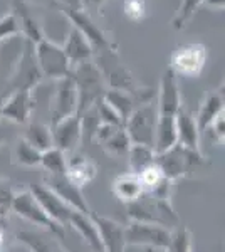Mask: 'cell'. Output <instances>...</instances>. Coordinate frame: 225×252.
<instances>
[{
  "instance_id": "obj_1",
  "label": "cell",
  "mask_w": 225,
  "mask_h": 252,
  "mask_svg": "<svg viewBox=\"0 0 225 252\" xmlns=\"http://www.w3.org/2000/svg\"><path fill=\"white\" fill-rule=\"evenodd\" d=\"M129 220L146 222L163 225L166 229H175L180 225V219L175 214L171 200H161L150 193H143L138 200L126 205Z\"/></svg>"
},
{
  "instance_id": "obj_2",
  "label": "cell",
  "mask_w": 225,
  "mask_h": 252,
  "mask_svg": "<svg viewBox=\"0 0 225 252\" xmlns=\"http://www.w3.org/2000/svg\"><path fill=\"white\" fill-rule=\"evenodd\" d=\"M71 78L77 89V115H83L91 109L103 97V72L93 63H83L74 66L71 71Z\"/></svg>"
},
{
  "instance_id": "obj_3",
  "label": "cell",
  "mask_w": 225,
  "mask_h": 252,
  "mask_svg": "<svg viewBox=\"0 0 225 252\" xmlns=\"http://www.w3.org/2000/svg\"><path fill=\"white\" fill-rule=\"evenodd\" d=\"M208 51L200 42H187L175 47L170 54L168 69L177 78H198L203 72Z\"/></svg>"
},
{
  "instance_id": "obj_4",
  "label": "cell",
  "mask_w": 225,
  "mask_h": 252,
  "mask_svg": "<svg viewBox=\"0 0 225 252\" xmlns=\"http://www.w3.org/2000/svg\"><path fill=\"white\" fill-rule=\"evenodd\" d=\"M34 54L42 78L59 81L71 76L72 66L59 44L44 37L34 44Z\"/></svg>"
},
{
  "instance_id": "obj_5",
  "label": "cell",
  "mask_w": 225,
  "mask_h": 252,
  "mask_svg": "<svg viewBox=\"0 0 225 252\" xmlns=\"http://www.w3.org/2000/svg\"><path fill=\"white\" fill-rule=\"evenodd\" d=\"M10 210L22 220H26L32 225H35L40 230H46L54 235H63L64 229H61L59 225H56L51 219L47 217V214L44 212V209L40 207L37 198L34 197V193L31 192V189L20 190L15 192L10 202Z\"/></svg>"
},
{
  "instance_id": "obj_6",
  "label": "cell",
  "mask_w": 225,
  "mask_h": 252,
  "mask_svg": "<svg viewBox=\"0 0 225 252\" xmlns=\"http://www.w3.org/2000/svg\"><path fill=\"white\" fill-rule=\"evenodd\" d=\"M158 109L155 103L141 104L133 109V113L125 121L126 135L133 145H146L153 148L155 141V129H157Z\"/></svg>"
},
{
  "instance_id": "obj_7",
  "label": "cell",
  "mask_w": 225,
  "mask_h": 252,
  "mask_svg": "<svg viewBox=\"0 0 225 252\" xmlns=\"http://www.w3.org/2000/svg\"><path fill=\"white\" fill-rule=\"evenodd\" d=\"M202 152H195V150H187L183 146H173L171 150L165 153H160L155 157V163L161 170L163 177L168 180H177L180 177H185L188 172L197 168L198 165L203 163Z\"/></svg>"
},
{
  "instance_id": "obj_8",
  "label": "cell",
  "mask_w": 225,
  "mask_h": 252,
  "mask_svg": "<svg viewBox=\"0 0 225 252\" xmlns=\"http://www.w3.org/2000/svg\"><path fill=\"white\" fill-rule=\"evenodd\" d=\"M171 230L157 223L129 220L125 225V239L128 247H150V249L165 251L170 242Z\"/></svg>"
},
{
  "instance_id": "obj_9",
  "label": "cell",
  "mask_w": 225,
  "mask_h": 252,
  "mask_svg": "<svg viewBox=\"0 0 225 252\" xmlns=\"http://www.w3.org/2000/svg\"><path fill=\"white\" fill-rule=\"evenodd\" d=\"M40 81H42V74L35 61L34 42L26 39L24 51L20 52V58L10 76V84L14 86V91H32Z\"/></svg>"
},
{
  "instance_id": "obj_10",
  "label": "cell",
  "mask_w": 225,
  "mask_h": 252,
  "mask_svg": "<svg viewBox=\"0 0 225 252\" xmlns=\"http://www.w3.org/2000/svg\"><path fill=\"white\" fill-rule=\"evenodd\" d=\"M77 115V89L71 76L57 81L56 91L51 99V123H59L61 120Z\"/></svg>"
},
{
  "instance_id": "obj_11",
  "label": "cell",
  "mask_w": 225,
  "mask_h": 252,
  "mask_svg": "<svg viewBox=\"0 0 225 252\" xmlns=\"http://www.w3.org/2000/svg\"><path fill=\"white\" fill-rule=\"evenodd\" d=\"M44 185L47 189H51L59 198H63L72 210L83 214H91V209H89L88 200H86L83 193V189L79 185H76L74 182L69 180L66 175H46Z\"/></svg>"
},
{
  "instance_id": "obj_12",
  "label": "cell",
  "mask_w": 225,
  "mask_h": 252,
  "mask_svg": "<svg viewBox=\"0 0 225 252\" xmlns=\"http://www.w3.org/2000/svg\"><path fill=\"white\" fill-rule=\"evenodd\" d=\"M29 189L34 193V197L37 198V202L44 209V212L47 214V217L51 219L56 225H59L61 229L67 227L71 214L74 212V210H72L63 198L57 197V195L52 192L51 189H47L44 184H34L29 187Z\"/></svg>"
},
{
  "instance_id": "obj_13",
  "label": "cell",
  "mask_w": 225,
  "mask_h": 252,
  "mask_svg": "<svg viewBox=\"0 0 225 252\" xmlns=\"http://www.w3.org/2000/svg\"><path fill=\"white\" fill-rule=\"evenodd\" d=\"M64 15L69 19L71 27H74L89 40V44L93 46V49H99V51H106L111 44L109 39L106 37V34L101 31V27L97 24H94V20L91 19V15L83 9H76V7H64L63 9Z\"/></svg>"
},
{
  "instance_id": "obj_14",
  "label": "cell",
  "mask_w": 225,
  "mask_h": 252,
  "mask_svg": "<svg viewBox=\"0 0 225 252\" xmlns=\"http://www.w3.org/2000/svg\"><path fill=\"white\" fill-rule=\"evenodd\" d=\"M52 131V145L56 148L63 150L64 153L74 152L79 146L83 138V121H81L79 115H72L66 118V120H61L59 123L51 125Z\"/></svg>"
},
{
  "instance_id": "obj_15",
  "label": "cell",
  "mask_w": 225,
  "mask_h": 252,
  "mask_svg": "<svg viewBox=\"0 0 225 252\" xmlns=\"http://www.w3.org/2000/svg\"><path fill=\"white\" fill-rule=\"evenodd\" d=\"M91 217L96 223L99 242L103 252H126V239H125V225L109 219L106 215H97L91 212Z\"/></svg>"
},
{
  "instance_id": "obj_16",
  "label": "cell",
  "mask_w": 225,
  "mask_h": 252,
  "mask_svg": "<svg viewBox=\"0 0 225 252\" xmlns=\"http://www.w3.org/2000/svg\"><path fill=\"white\" fill-rule=\"evenodd\" d=\"M155 104H157L158 115H166V116H175L178 113V109L183 106L178 78L170 69H166L163 72L161 79H160L158 99Z\"/></svg>"
},
{
  "instance_id": "obj_17",
  "label": "cell",
  "mask_w": 225,
  "mask_h": 252,
  "mask_svg": "<svg viewBox=\"0 0 225 252\" xmlns=\"http://www.w3.org/2000/svg\"><path fill=\"white\" fill-rule=\"evenodd\" d=\"M35 101L32 91H12V94L5 96L3 99L2 118L15 125H27L31 121Z\"/></svg>"
},
{
  "instance_id": "obj_18",
  "label": "cell",
  "mask_w": 225,
  "mask_h": 252,
  "mask_svg": "<svg viewBox=\"0 0 225 252\" xmlns=\"http://www.w3.org/2000/svg\"><path fill=\"white\" fill-rule=\"evenodd\" d=\"M20 246L29 252H67L64 246L57 241V235L40 229H26L15 234Z\"/></svg>"
},
{
  "instance_id": "obj_19",
  "label": "cell",
  "mask_w": 225,
  "mask_h": 252,
  "mask_svg": "<svg viewBox=\"0 0 225 252\" xmlns=\"http://www.w3.org/2000/svg\"><path fill=\"white\" fill-rule=\"evenodd\" d=\"M175 125H177V140L180 146L187 150L200 152V129L195 120V115L185 108H180L175 115Z\"/></svg>"
},
{
  "instance_id": "obj_20",
  "label": "cell",
  "mask_w": 225,
  "mask_h": 252,
  "mask_svg": "<svg viewBox=\"0 0 225 252\" xmlns=\"http://www.w3.org/2000/svg\"><path fill=\"white\" fill-rule=\"evenodd\" d=\"M61 47H63L64 54L67 56L72 67L79 66V64H83V63H88L94 56V49L91 44H89V40L86 39L79 31L74 29V27L69 29L66 40H64V44Z\"/></svg>"
},
{
  "instance_id": "obj_21",
  "label": "cell",
  "mask_w": 225,
  "mask_h": 252,
  "mask_svg": "<svg viewBox=\"0 0 225 252\" xmlns=\"http://www.w3.org/2000/svg\"><path fill=\"white\" fill-rule=\"evenodd\" d=\"M224 113V88L217 89V91L207 93L205 97L200 103V108L195 115L200 133L207 131L210 125Z\"/></svg>"
},
{
  "instance_id": "obj_22",
  "label": "cell",
  "mask_w": 225,
  "mask_h": 252,
  "mask_svg": "<svg viewBox=\"0 0 225 252\" xmlns=\"http://www.w3.org/2000/svg\"><path fill=\"white\" fill-rule=\"evenodd\" d=\"M111 192L114 197L120 202H123L125 205L131 204V202L138 200L143 193H145V189L141 185V180L136 173L126 172L118 175L111 184Z\"/></svg>"
},
{
  "instance_id": "obj_23",
  "label": "cell",
  "mask_w": 225,
  "mask_h": 252,
  "mask_svg": "<svg viewBox=\"0 0 225 252\" xmlns=\"http://www.w3.org/2000/svg\"><path fill=\"white\" fill-rule=\"evenodd\" d=\"M96 175H97V166L88 157L81 155V153H74L72 157H67L66 177L71 182H74L76 185H79L81 189L88 184H91L94 178H96Z\"/></svg>"
},
{
  "instance_id": "obj_24",
  "label": "cell",
  "mask_w": 225,
  "mask_h": 252,
  "mask_svg": "<svg viewBox=\"0 0 225 252\" xmlns=\"http://www.w3.org/2000/svg\"><path fill=\"white\" fill-rule=\"evenodd\" d=\"M67 227L74 229L77 234L83 237V241L91 247L93 252H103L99 242V235H97L96 223H94L91 214H83V212H72L71 219H69Z\"/></svg>"
},
{
  "instance_id": "obj_25",
  "label": "cell",
  "mask_w": 225,
  "mask_h": 252,
  "mask_svg": "<svg viewBox=\"0 0 225 252\" xmlns=\"http://www.w3.org/2000/svg\"><path fill=\"white\" fill-rule=\"evenodd\" d=\"M177 125H175V116L158 115L157 129H155V141L153 150L157 155L165 153L177 146Z\"/></svg>"
},
{
  "instance_id": "obj_26",
  "label": "cell",
  "mask_w": 225,
  "mask_h": 252,
  "mask_svg": "<svg viewBox=\"0 0 225 252\" xmlns=\"http://www.w3.org/2000/svg\"><path fill=\"white\" fill-rule=\"evenodd\" d=\"M103 99L116 111V115L121 118L123 125L133 113V109L136 108L131 93L126 91V89H108L103 94Z\"/></svg>"
},
{
  "instance_id": "obj_27",
  "label": "cell",
  "mask_w": 225,
  "mask_h": 252,
  "mask_svg": "<svg viewBox=\"0 0 225 252\" xmlns=\"http://www.w3.org/2000/svg\"><path fill=\"white\" fill-rule=\"evenodd\" d=\"M24 140H26L29 145L34 146L35 150H39L40 153L54 146L52 145L51 125L40 123V121H29Z\"/></svg>"
},
{
  "instance_id": "obj_28",
  "label": "cell",
  "mask_w": 225,
  "mask_h": 252,
  "mask_svg": "<svg viewBox=\"0 0 225 252\" xmlns=\"http://www.w3.org/2000/svg\"><path fill=\"white\" fill-rule=\"evenodd\" d=\"M155 150L151 146L146 145H133L129 146L128 153H126V158H128V166L131 173H141L145 168H148L150 165L155 163Z\"/></svg>"
},
{
  "instance_id": "obj_29",
  "label": "cell",
  "mask_w": 225,
  "mask_h": 252,
  "mask_svg": "<svg viewBox=\"0 0 225 252\" xmlns=\"http://www.w3.org/2000/svg\"><path fill=\"white\" fill-rule=\"evenodd\" d=\"M39 166H42L47 175H66L67 153H64L63 150L52 146V148L40 153Z\"/></svg>"
},
{
  "instance_id": "obj_30",
  "label": "cell",
  "mask_w": 225,
  "mask_h": 252,
  "mask_svg": "<svg viewBox=\"0 0 225 252\" xmlns=\"http://www.w3.org/2000/svg\"><path fill=\"white\" fill-rule=\"evenodd\" d=\"M12 161L19 166L34 168L40 163V152L32 145H29L24 138H19L14 145V150H12Z\"/></svg>"
},
{
  "instance_id": "obj_31",
  "label": "cell",
  "mask_w": 225,
  "mask_h": 252,
  "mask_svg": "<svg viewBox=\"0 0 225 252\" xmlns=\"http://www.w3.org/2000/svg\"><path fill=\"white\" fill-rule=\"evenodd\" d=\"M101 145H103L104 152L108 153V155L123 158V157H126V153H128L129 146H131V141H129L128 135H126L125 128L120 126V128L114 129L111 135L106 138Z\"/></svg>"
},
{
  "instance_id": "obj_32",
  "label": "cell",
  "mask_w": 225,
  "mask_h": 252,
  "mask_svg": "<svg viewBox=\"0 0 225 252\" xmlns=\"http://www.w3.org/2000/svg\"><path fill=\"white\" fill-rule=\"evenodd\" d=\"M19 10H20L19 15H15V17H17L20 32L26 35V39L31 40V42H34V44L39 42L40 39H44L42 29H40L37 20H35L31 14H29V10L26 9V5H24V3H20V5H19Z\"/></svg>"
},
{
  "instance_id": "obj_33",
  "label": "cell",
  "mask_w": 225,
  "mask_h": 252,
  "mask_svg": "<svg viewBox=\"0 0 225 252\" xmlns=\"http://www.w3.org/2000/svg\"><path fill=\"white\" fill-rule=\"evenodd\" d=\"M165 252H193V235L190 229L183 225L175 227Z\"/></svg>"
},
{
  "instance_id": "obj_34",
  "label": "cell",
  "mask_w": 225,
  "mask_h": 252,
  "mask_svg": "<svg viewBox=\"0 0 225 252\" xmlns=\"http://www.w3.org/2000/svg\"><path fill=\"white\" fill-rule=\"evenodd\" d=\"M148 0H125L123 2V12L125 17L131 22H141L148 15Z\"/></svg>"
},
{
  "instance_id": "obj_35",
  "label": "cell",
  "mask_w": 225,
  "mask_h": 252,
  "mask_svg": "<svg viewBox=\"0 0 225 252\" xmlns=\"http://www.w3.org/2000/svg\"><path fill=\"white\" fill-rule=\"evenodd\" d=\"M138 177H140L141 185H143V189H145V192H150V190H153L155 187H157L160 182L165 178V177H163V173H161V170L158 168L157 163H153V165H150L148 168H145L141 173H138Z\"/></svg>"
},
{
  "instance_id": "obj_36",
  "label": "cell",
  "mask_w": 225,
  "mask_h": 252,
  "mask_svg": "<svg viewBox=\"0 0 225 252\" xmlns=\"http://www.w3.org/2000/svg\"><path fill=\"white\" fill-rule=\"evenodd\" d=\"M20 34V27L15 14H5L0 17V42Z\"/></svg>"
},
{
  "instance_id": "obj_37",
  "label": "cell",
  "mask_w": 225,
  "mask_h": 252,
  "mask_svg": "<svg viewBox=\"0 0 225 252\" xmlns=\"http://www.w3.org/2000/svg\"><path fill=\"white\" fill-rule=\"evenodd\" d=\"M14 193H15L14 184H12L9 178L0 177V214H3L7 209H10V202Z\"/></svg>"
},
{
  "instance_id": "obj_38",
  "label": "cell",
  "mask_w": 225,
  "mask_h": 252,
  "mask_svg": "<svg viewBox=\"0 0 225 252\" xmlns=\"http://www.w3.org/2000/svg\"><path fill=\"white\" fill-rule=\"evenodd\" d=\"M210 129L212 133L217 136V140L220 141V143H224V136H225V118H224V113L220 115L214 123L210 125Z\"/></svg>"
},
{
  "instance_id": "obj_39",
  "label": "cell",
  "mask_w": 225,
  "mask_h": 252,
  "mask_svg": "<svg viewBox=\"0 0 225 252\" xmlns=\"http://www.w3.org/2000/svg\"><path fill=\"white\" fill-rule=\"evenodd\" d=\"M79 2H81V9L88 12V10H93V9H99L106 0H79Z\"/></svg>"
},
{
  "instance_id": "obj_40",
  "label": "cell",
  "mask_w": 225,
  "mask_h": 252,
  "mask_svg": "<svg viewBox=\"0 0 225 252\" xmlns=\"http://www.w3.org/2000/svg\"><path fill=\"white\" fill-rule=\"evenodd\" d=\"M202 5H207L214 10H224L225 0H202Z\"/></svg>"
},
{
  "instance_id": "obj_41",
  "label": "cell",
  "mask_w": 225,
  "mask_h": 252,
  "mask_svg": "<svg viewBox=\"0 0 225 252\" xmlns=\"http://www.w3.org/2000/svg\"><path fill=\"white\" fill-rule=\"evenodd\" d=\"M3 99H5V96L0 94V118H2V108H3Z\"/></svg>"
},
{
  "instance_id": "obj_42",
  "label": "cell",
  "mask_w": 225,
  "mask_h": 252,
  "mask_svg": "<svg viewBox=\"0 0 225 252\" xmlns=\"http://www.w3.org/2000/svg\"><path fill=\"white\" fill-rule=\"evenodd\" d=\"M0 145H2V135H0Z\"/></svg>"
},
{
  "instance_id": "obj_43",
  "label": "cell",
  "mask_w": 225,
  "mask_h": 252,
  "mask_svg": "<svg viewBox=\"0 0 225 252\" xmlns=\"http://www.w3.org/2000/svg\"><path fill=\"white\" fill-rule=\"evenodd\" d=\"M0 215H2V214H0Z\"/></svg>"
}]
</instances>
